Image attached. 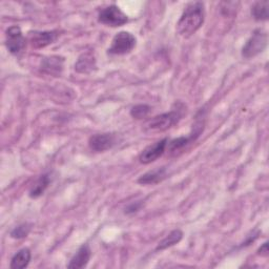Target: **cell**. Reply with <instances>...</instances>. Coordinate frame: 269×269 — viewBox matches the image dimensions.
<instances>
[{
  "instance_id": "1",
  "label": "cell",
  "mask_w": 269,
  "mask_h": 269,
  "mask_svg": "<svg viewBox=\"0 0 269 269\" xmlns=\"http://www.w3.org/2000/svg\"><path fill=\"white\" fill-rule=\"evenodd\" d=\"M205 19L203 3L188 4L177 24L178 34L184 38L191 37L202 26Z\"/></svg>"
},
{
  "instance_id": "2",
  "label": "cell",
  "mask_w": 269,
  "mask_h": 269,
  "mask_svg": "<svg viewBox=\"0 0 269 269\" xmlns=\"http://www.w3.org/2000/svg\"><path fill=\"white\" fill-rule=\"evenodd\" d=\"M183 105L178 104L177 108L172 109L169 113H165L159 116H156L148 120L144 124L145 132H165L169 130L171 126L177 124L181 117L183 116Z\"/></svg>"
},
{
  "instance_id": "3",
  "label": "cell",
  "mask_w": 269,
  "mask_h": 269,
  "mask_svg": "<svg viewBox=\"0 0 269 269\" xmlns=\"http://www.w3.org/2000/svg\"><path fill=\"white\" fill-rule=\"evenodd\" d=\"M268 36L263 28L256 29L247 40L242 50V56L246 59L252 58L262 53L267 46Z\"/></svg>"
},
{
  "instance_id": "4",
  "label": "cell",
  "mask_w": 269,
  "mask_h": 269,
  "mask_svg": "<svg viewBox=\"0 0 269 269\" xmlns=\"http://www.w3.org/2000/svg\"><path fill=\"white\" fill-rule=\"evenodd\" d=\"M136 46V38L133 34L129 32H120L118 33L113 41L112 45L109 46L108 54L112 55H125L131 53Z\"/></svg>"
},
{
  "instance_id": "5",
  "label": "cell",
  "mask_w": 269,
  "mask_h": 269,
  "mask_svg": "<svg viewBox=\"0 0 269 269\" xmlns=\"http://www.w3.org/2000/svg\"><path fill=\"white\" fill-rule=\"evenodd\" d=\"M99 21L103 24L116 27L125 24L129 21V18L117 6L112 5L101 10L99 13Z\"/></svg>"
},
{
  "instance_id": "6",
  "label": "cell",
  "mask_w": 269,
  "mask_h": 269,
  "mask_svg": "<svg viewBox=\"0 0 269 269\" xmlns=\"http://www.w3.org/2000/svg\"><path fill=\"white\" fill-rule=\"evenodd\" d=\"M6 44L10 53L14 55L19 54L24 49L25 39L19 26H11L8 28Z\"/></svg>"
},
{
  "instance_id": "7",
  "label": "cell",
  "mask_w": 269,
  "mask_h": 269,
  "mask_svg": "<svg viewBox=\"0 0 269 269\" xmlns=\"http://www.w3.org/2000/svg\"><path fill=\"white\" fill-rule=\"evenodd\" d=\"M167 144H168V140L165 138L163 140L156 142V143L153 145L147 146L143 152L141 153L139 157L140 162L142 164H150L156 161L158 158L161 157L164 154Z\"/></svg>"
},
{
  "instance_id": "8",
  "label": "cell",
  "mask_w": 269,
  "mask_h": 269,
  "mask_svg": "<svg viewBox=\"0 0 269 269\" xmlns=\"http://www.w3.org/2000/svg\"><path fill=\"white\" fill-rule=\"evenodd\" d=\"M116 144V137L112 134H98L89 138L88 145L94 152H105Z\"/></svg>"
},
{
  "instance_id": "9",
  "label": "cell",
  "mask_w": 269,
  "mask_h": 269,
  "mask_svg": "<svg viewBox=\"0 0 269 269\" xmlns=\"http://www.w3.org/2000/svg\"><path fill=\"white\" fill-rule=\"evenodd\" d=\"M58 37L56 31L52 32H34L29 34V42L35 49H41L52 44Z\"/></svg>"
},
{
  "instance_id": "10",
  "label": "cell",
  "mask_w": 269,
  "mask_h": 269,
  "mask_svg": "<svg viewBox=\"0 0 269 269\" xmlns=\"http://www.w3.org/2000/svg\"><path fill=\"white\" fill-rule=\"evenodd\" d=\"M91 256H92V250L89 246L87 244H84L78 249V251L76 252V255L72 258L68 267L73 268V269L83 268L87 265L91 259Z\"/></svg>"
},
{
  "instance_id": "11",
  "label": "cell",
  "mask_w": 269,
  "mask_h": 269,
  "mask_svg": "<svg viewBox=\"0 0 269 269\" xmlns=\"http://www.w3.org/2000/svg\"><path fill=\"white\" fill-rule=\"evenodd\" d=\"M166 178V168L161 167V168H156L154 170H151L146 173H144L143 176H141L138 180V183L147 185V184H157L161 182Z\"/></svg>"
},
{
  "instance_id": "12",
  "label": "cell",
  "mask_w": 269,
  "mask_h": 269,
  "mask_svg": "<svg viewBox=\"0 0 269 269\" xmlns=\"http://www.w3.org/2000/svg\"><path fill=\"white\" fill-rule=\"evenodd\" d=\"M31 261V251L27 248H23L16 254L11 261V268L22 269L25 268Z\"/></svg>"
},
{
  "instance_id": "13",
  "label": "cell",
  "mask_w": 269,
  "mask_h": 269,
  "mask_svg": "<svg viewBox=\"0 0 269 269\" xmlns=\"http://www.w3.org/2000/svg\"><path fill=\"white\" fill-rule=\"evenodd\" d=\"M201 131L202 130L196 131L194 134H192L189 137H180V138H177L175 140H172L170 142V143L168 144V150L170 152H178V151L182 150L187 144L191 143L192 141H195V139L199 136V134L201 133Z\"/></svg>"
},
{
  "instance_id": "14",
  "label": "cell",
  "mask_w": 269,
  "mask_h": 269,
  "mask_svg": "<svg viewBox=\"0 0 269 269\" xmlns=\"http://www.w3.org/2000/svg\"><path fill=\"white\" fill-rule=\"evenodd\" d=\"M51 182V178L49 175H43L41 176L36 183L33 185V187L31 188L29 191V197L31 198H38L40 197L44 192L45 189L47 188Z\"/></svg>"
},
{
  "instance_id": "15",
  "label": "cell",
  "mask_w": 269,
  "mask_h": 269,
  "mask_svg": "<svg viewBox=\"0 0 269 269\" xmlns=\"http://www.w3.org/2000/svg\"><path fill=\"white\" fill-rule=\"evenodd\" d=\"M183 236V232L179 229H175L172 230L166 238H164L160 243L159 245H158L157 247V250H163V249H166L168 247H171L173 245L178 244Z\"/></svg>"
},
{
  "instance_id": "16",
  "label": "cell",
  "mask_w": 269,
  "mask_h": 269,
  "mask_svg": "<svg viewBox=\"0 0 269 269\" xmlns=\"http://www.w3.org/2000/svg\"><path fill=\"white\" fill-rule=\"evenodd\" d=\"M95 68V59L91 54H84L79 57L75 69L79 73H88Z\"/></svg>"
},
{
  "instance_id": "17",
  "label": "cell",
  "mask_w": 269,
  "mask_h": 269,
  "mask_svg": "<svg viewBox=\"0 0 269 269\" xmlns=\"http://www.w3.org/2000/svg\"><path fill=\"white\" fill-rule=\"evenodd\" d=\"M269 3L268 2H260L257 3L254 7H252L251 14L254 16V18L258 21H264L267 20L269 17Z\"/></svg>"
},
{
  "instance_id": "18",
  "label": "cell",
  "mask_w": 269,
  "mask_h": 269,
  "mask_svg": "<svg viewBox=\"0 0 269 269\" xmlns=\"http://www.w3.org/2000/svg\"><path fill=\"white\" fill-rule=\"evenodd\" d=\"M43 68L51 74L58 73L62 70V60H59L57 57H52L46 59L44 61V66Z\"/></svg>"
},
{
  "instance_id": "19",
  "label": "cell",
  "mask_w": 269,
  "mask_h": 269,
  "mask_svg": "<svg viewBox=\"0 0 269 269\" xmlns=\"http://www.w3.org/2000/svg\"><path fill=\"white\" fill-rule=\"evenodd\" d=\"M151 112V107L146 104H138L131 109V115L135 119H143Z\"/></svg>"
},
{
  "instance_id": "20",
  "label": "cell",
  "mask_w": 269,
  "mask_h": 269,
  "mask_svg": "<svg viewBox=\"0 0 269 269\" xmlns=\"http://www.w3.org/2000/svg\"><path fill=\"white\" fill-rule=\"evenodd\" d=\"M29 230H31V225L22 224L12 230L11 236L14 239H22V238H25V236L28 234Z\"/></svg>"
},
{
  "instance_id": "21",
  "label": "cell",
  "mask_w": 269,
  "mask_h": 269,
  "mask_svg": "<svg viewBox=\"0 0 269 269\" xmlns=\"http://www.w3.org/2000/svg\"><path fill=\"white\" fill-rule=\"evenodd\" d=\"M141 207V203H136V204H131L130 206L125 210L126 214H131V213H136L139 211V208Z\"/></svg>"
},
{
  "instance_id": "22",
  "label": "cell",
  "mask_w": 269,
  "mask_h": 269,
  "mask_svg": "<svg viewBox=\"0 0 269 269\" xmlns=\"http://www.w3.org/2000/svg\"><path fill=\"white\" fill-rule=\"evenodd\" d=\"M258 252H259V255H261V256H263V257H267L268 256V243L266 242V243H264L261 247H260V249L258 250Z\"/></svg>"
}]
</instances>
